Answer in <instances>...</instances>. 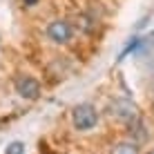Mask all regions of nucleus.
I'll return each instance as SVG.
<instances>
[{
  "label": "nucleus",
  "instance_id": "nucleus-8",
  "mask_svg": "<svg viewBox=\"0 0 154 154\" xmlns=\"http://www.w3.org/2000/svg\"><path fill=\"white\" fill-rule=\"evenodd\" d=\"M147 154H154V150H152V152H147Z\"/></svg>",
  "mask_w": 154,
  "mask_h": 154
},
{
  "label": "nucleus",
  "instance_id": "nucleus-1",
  "mask_svg": "<svg viewBox=\"0 0 154 154\" xmlns=\"http://www.w3.org/2000/svg\"><path fill=\"white\" fill-rule=\"evenodd\" d=\"M45 34L54 45H69L74 40V36H76V27H74L69 20L56 18V20H51V23L47 25Z\"/></svg>",
  "mask_w": 154,
  "mask_h": 154
},
{
  "label": "nucleus",
  "instance_id": "nucleus-6",
  "mask_svg": "<svg viewBox=\"0 0 154 154\" xmlns=\"http://www.w3.org/2000/svg\"><path fill=\"white\" fill-rule=\"evenodd\" d=\"M23 152H25V145L20 141H14L11 145L7 147V154H23Z\"/></svg>",
  "mask_w": 154,
  "mask_h": 154
},
{
  "label": "nucleus",
  "instance_id": "nucleus-5",
  "mask_svg": "<svg viewBox=\"0 0 154 154\" xmlns=\"http://www.w3.org/2000/svg\"><path fill=\"white\" fill-rule=\"evenodd\" d=\"M112 154H139V147L134 143H119L112 150Z\"/></svg>",
  "mask_w": 154,
  "mask_h": 154
},
{
  "label": "nucleus",
  "instance_id": "nucleus-4",
  "mask_svg": "<svg viewBox=\"0 0 154 154\" xmlns=\"http://www.w3.org/2000/svg\"><path fill=\"white\" fill-rule=\"evenodd\" d=\"M14 87H16V92H18L20 96L27 98V100H36L40 96V83L36 81V78H31V76H18L14 81Z\"/></svg>",
  "mask_w": 154,
  "mask_h": 154
},
{
  "label": "nucleus",
  "instance_id": "nucleus-7",
  "mask_svg": "<svg viewBox=\"0 0 154 154\" xmlns=\"http://www.w3.org/2000/svg\"><path fill=\"white\" fill-rule=\"evenodd\" d=\"M25 7H34V5H38V0H23Z\"/></svg>",
  "mask_w": 154,
  "mask_h": 154
},
{
  "label": "nucleus",
  "instance_id": "nucleus-2",
  "mask_svg": "<svg viewBox=\"0 0 154 154\" xmlns=\"http://www.w3.org/2000/svg\"><path fill=\"white\" fill-rule=\"evenodd\" d=\"M72 121H74V127H76L78 132H89V130H94L96 123H98V112H96V107H94V105L81 103V105H76V107H74Z\"/></svg>",
  "mask_w": 154,
  "mask_h": 154
},
{
  "label": "nucleus",
  "instance_id": "nucleus-3",
  "mask_svg": "<svg viewBox=\"0 0 154 154\" xmlns=\"http://www.w3.org/2000/svg\"><path fill=\"white\" fill-rule=\"evenodd\" d=\"M109 109H112L109 114H112L114 119H119V121H125V123H134V121H139L136 105H132L130 100H125V98H116Z\"/></svg>",
  "mask_w": 154,
  "mask_h": 154
}]
</instances>
